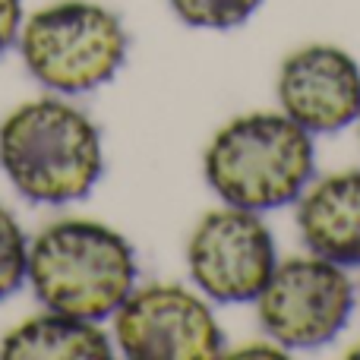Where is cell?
Here are the masks:
<instances>
[{
  "label": "cell",
  "instance_id": "cell-1",
  "mask_svg": "<svg viewBox=\"0 0 360 360\" xmlns=\"http://www.w3.org/2000/svg\"><path fill=\"white\" fill-rule=\"evenodd\" d=\"M202 174L224 205L262 215L297 202L316 174V143L281 111L237 114L209 139Z\"/></svg>",
  "mask_w": 360,
  "mask_h": 360
},
{
  "label": "cell",
  "instance_id": "cell-2",
  "mask_svg": "<svg viewBox=\"0 0 360 360\" xmlns=\"http://www.w3.org/2000/svg\"><path fill=\"white\" fill-rule=\"evenodd\" d=\"M48 310L79 319L114 316L136 288V253L120 231L92 218H60L29 243V278Z\"/></svg>",
  "mask_w": 360,
  "mask_h": 360
},
{
  "label": "cell",
  "instance_id": "cell-3",
  "mask_svg": "<svg viewBox=\"0 0 360 360\" xmlns=\"http://www.w3.org/2000/svg\"><path fill=\"white\" fill-rule=\"evenodd\" d=\"M0 168L32 202H73L105 171L101 133L70 101H25L0 124Z\"/></svg>",
  "mask_w": 360,
  "mask_h": 360
},
{
  "label": "cell",
  "instance_id": "cell-4",
  "mask_svg": "<svg viewBox=\"0 0 360 360\" xmlns=\"http://www.w3.org/2000/svg\"><path fill=\"white\" fill-rule=\"evenodd\" d=\"M16 41L29 73L60 95H82L111 82L130 48L124 22L92 0L41 6L22 22Z\"/></svg>",
  "mask_w": 360,
  "mask_h": 360
},
{
  "label": "cell",
  "instance_id": "cell-5",
  "mask_svg": "<svg viewBox=\"0 0 360 360\" xmlns=\"http://www.w3.org/2000/svg\"><path fill=\"white\" fill-rule=\"evenodd\" d=\"M354 297L348 269L307 253L275 262L253 304L275 345L285 351H313L335 342L348 326Z\"/></svg>",
  "mask_w": 360,
  "mask_h": 360
},
{
  "label": "cell",
  "instance_id": "cell-6",
  "mask_svg": "<svg viewBox=\"0 0 360 360\" xmlns=\"http://www.w3.org/2000/svg\"><path fill=\"white\" fill-rule=\"evenodd\" d=\"M278 250L259 212L224 205L205 212L186 240V269L199 294L215 304H253Z\"/></svg>",
  "mask_w": 360,
  "mask_h": 360
},
{
  "label": "cell",
  "instance_id": "cell-7",
  "mask_svg": "<svg viewBox=\"0 0 360 360\" xmlns=\"http://www.w3.org/2000/svg\"><path fill=\"white\" fill-rule=\"evenodd\" d=\"M114 345L133 360H212L224 351V332L202 294L155 281L114 310Z\"/></svg>",
  "mask_w": 360,
  "mask_h": 360
},
{
  "label": "cell",
  "instance_id": "cell-8",
  "mask_svg": "<svg viewBox=\"0 0 360 360\" xmlns=\"http://www.w3.org/2000/svg\"><path fill=\"white\" fill-rule=\"evenodd\" d=\"M275 92L278 111L307 133H338L360 117V63L338 44H304L281 60Z\"/></svg>",
  "mask_w": 360,
  "mask_h": 360
},
{
  "label": "cell",
  "instance_id": "cell-9",
  "mask_svg": "<svg viewBox=\"0 0 360 360\" xmlns=\"http://www.w3.org/2000/svg\"><path fill=\"white\" fill-rule=\"evenodd\" d=\"M297 231L310 253L360 269V171L310 180L297 196Z\"/></svg>",
  "mask_w": 360,
  "mask_h": 360
},
{
  "label": "cell",
  "instance_id": "cell-10",
  "mask_svg": "<svg viewBox=\"0 0 360 360\" xmlns=\"http://www.w3.org/2000/svg\"><path fill=\"white\" fill-rule=\"evenodd\" d=\"M4 360H98L111 357V335L95 319L48 310L10 329L0 342Z\"/></svg>",
  "mask_w": 360,
  "mask_h": 360
},
{
  "label": "cell",
  "instance_id": "cell-11",
  "mask_svg": "<svg viewBox=\"0 0 360 360\" xmlns=\"http://www.w3.org/2000/svg\"><path fill=\"white\" fill-rule=\"evenodd\" d=\"M168 4L180 22L193 29L228 32L247 22L262 6V0H168Z\"/></svg>",
  "mask_w": 360,
  "mask_h": 360
},
{
  "label": "cell",
  "instance_id": "cell-12",
  "mask_svg": "<svg viewBox=\"0 0 360 360\" xmlns=\"http://www.w3.org/2000/svg\"><path fill=\"white\" fill-rule=\"evenodd\" d=\"M29 278V240L6 205H0V300L16 294Z\"/></svg>",
  "mask_w": 360,
  "mask_h": 360
},
{
  "label": "cell",
  "instance_id": "cell-13",
  "mask_svg": "<svg viewBox=\"0 0 360 360\" xmlns=\"http://www.w3.org/2000/svg\"><path fill=\"white\" fill-rule=\"evenodd\" d=\"M22 29V0H0V54L19 38Z\"/></svg>",
  "mask_w": 360,
  "mask_h": 360
},
{
  "label": "cell",
  "instance_id": "cell-14",
  "mask_svg": "<svg viewBox=\"0 0 360 360\" xmlns=\"http://www.w3.org/2000/svg\"><path fill=\"white\" fill-rule=\"evenodd\" d=\"M348 357H360V345H357V348H351V351H348Z\"/></svg>",
  "mask_w": 360,
  "mask_h": 360
},
{
  "label": "cell",
  "instance_id": "cell-15",
  "mask_svg": "<svg viewBox=\"0 0 360 360\" xmlns=\"http://www.w3.org/2000/svg\"><path fill=\"white\" fill-rule=\"evenodd\" d=\"M357 136H360V117H357Z\"/></svg>",
  "mask_w": 360,
  "mask_h": 360
}]
</instances>
